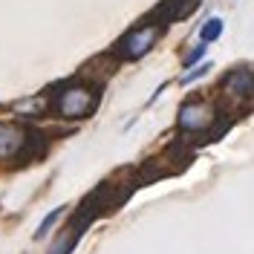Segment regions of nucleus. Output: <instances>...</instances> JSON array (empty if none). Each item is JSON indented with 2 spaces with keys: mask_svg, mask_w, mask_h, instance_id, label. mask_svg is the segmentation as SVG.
Here are the masks:
<instances>
[{
  "mask_svg": "<svg viewBox=\"0 0 254 254\" xmlns=\"http://www.w3.org/2000/svg\"><path fill=\"white\" fill-rule=\"evenodd\" d=\"M95 107V93L90 87H66L55 98V110L64 119H84Z\"/></svg>",
  "mask_w": 254,
  "mask_h": 254,
  "instance_id": "f257e3e1",
  "label": "nucleus"
},
{
  "mask_svg": "<svg viewBox=\"0 0 254 254\" xmlns=\"http://www.w3.org/2000/svg\"><path fill=\"white\" fill-rule=\"evenodd\" d=\"M29 147V133L17 125H0V159L15 162L26 153Z\"/></svg>",
  "mask_w": 254,
  "mask_h": 254,
  "instance_id": "f03ea898",
  "label": "nucleus"
},
{
  "mask_svg": "<svg viewBox=\"0 0 254 254\" xmlns=\"http://www.w3.org/2000/svg\"><path fill=\"white\" fill-rule=\"evenodd\" d=\"M214 122V110L202 101H190L179 110V127L182 130H205Z\"/></svg>",
  "mask_w": 254,
  "mask_h": 254,
  "instance_id": "7ed1b4c3",
  "label": "nucleus"
},
{
  "mask_svg": "<svg viewBox=\"0 0 254 254\" xmlns=\"http://www.w3.org/2000/svg\"><path fill=\"white\" fill-rule=\"evenodd\" d=\"M153 41H156V26H142L122 44V52L127 58H142L144 52L153 47Z\"/></svg>",
  "mask_w": 254,
  "mask_h": 254,
  "instance_id": "20e7f679",
  "label": "nucleus"
},
{
  "mask_svg": "<svg viewBox=\"0 0 254 254\" xmlns=\"http://www.w3.org/2000/svg\"><path fill=\"white\" fill-rule=\"evenodd\" d=\"M225 90H228V93H237V95L254 93V72H249V69H234V72L225 78Z\"/></svg>",
  "mask_w": 254,
  "mask_h": 254,
  "instance_id": "39448f33",
  "label": "nucleus"
},
{
  "mask_svg": "<svg viewBox=\"0 0 254 254\" xmlns=\"http://www.w3.org/2000/svg\"><path fill=\"white\" fill-rule=\"evenodd\" d=\"M220 35H222V20L220 17H211V20L202 23V29H199V41H202V44H211V41H217Z\"/></svg>",
  "mask_w": 254,
  "mask_h": 254,
  "instance_id": "423d86ee",
  "label": "nucleus"
},
{
  "mask_svg": "<svg viewBox=\"0 0 254 254\" xmlns=\"http://www.w3.org/2000/svg\"><path fill=\"white\" fill-rule=\"evenodd\" d=\"M64 211H66V208H55L52 214H47V217H44V222L38 225V237H47L49 228H52V225H55V222H58V220L64 217Z\"/></svg>",
  "mask_w": 254,
  "mask_h": 254,
  "instance_id": "0eeeda50",
  "label": "nucleus"
},
{
  "mask_svg": "<svg viewBox=\"0 0 254 254\" xmlns=\"http://www.w3.org/2000/svg\"><path fill=\"white\" fill-rule=\"evenodd\" d=\"M208 69H211V66H208V64H202V66H193V72H188V75H182V84H190V81L202 78V75H205Z\"/></svg>",
  "mask_w": 254,
  "mask_h": 254,
  "instance_id": "6e6552de",
  "label": "nucleus"
},
{
  "mask_svg": "<svg viewBox=\"0 0 254 254\" xmlns=\"http://www.w3.org/2000/svg\"><path fill=\"white\" fill-rule=\"evenodd\" d=\"M205 49H208V47H196V49H193V52L188 55V58H185V64H188V66H193V64H196L199 58H202V55H205Z\"/></svg>",
  "mask_w": 254,
  "mask_h": 254,
  "instance_id": "1a4fd4ad",
  "label": "nucleus"
}]
</instances>
